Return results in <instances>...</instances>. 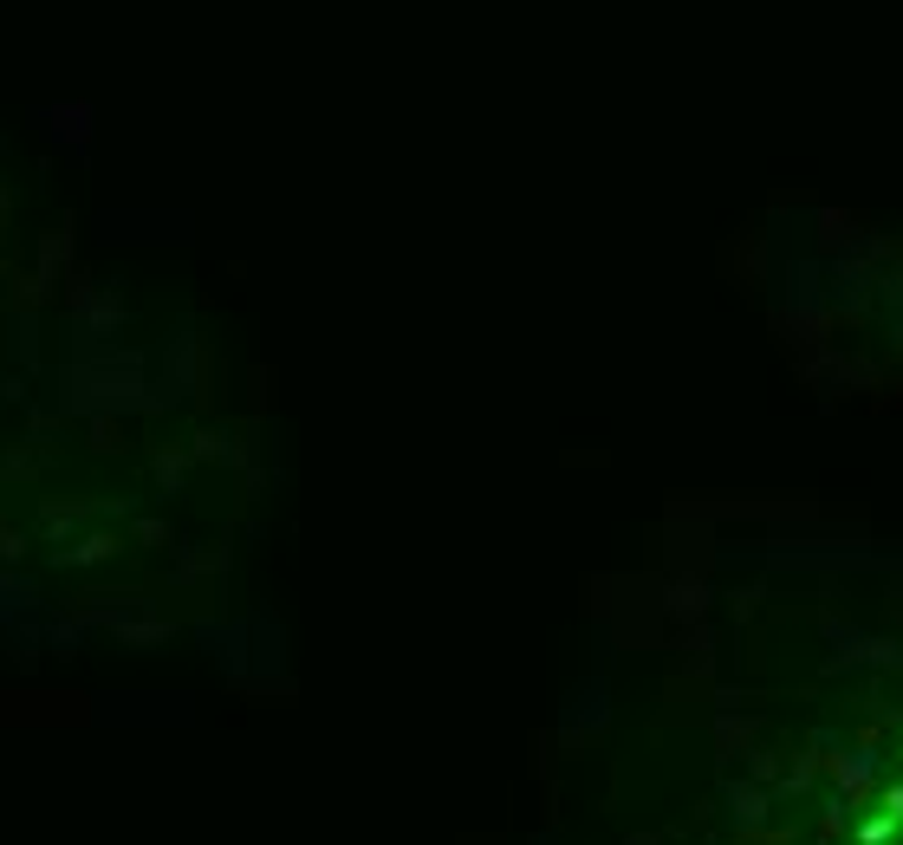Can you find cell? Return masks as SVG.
<instances>
[{
	"label": "cell",
	"instance_id": "cell-2",
	"mask_svg": "<svg viewBox=\"0 0 903 845\" xmlns=\"http://www.w3.org/2000/svg\"><path fill=\"white\" fill-rule=\"evenodd\" d=\"M897 833H903L897 820H884V813H871V820L858 826V845H891V839H897Z\"/></svg>",
	"mask_w": 903,
	"mask_h": 845
},
{
	"label": "cell",
	"instance_id": "cell-4",
	"mask_svg": "<svg viewBox=\"0 0 903 845\" xmlns=\"http://www.w3.org/2000/svg\"><path fill=\"white\" fill-rule=\"evenodd\" d=\"M897 761H903V748H897Z\"/></svg>",
	"mask_w": 903,
	"mask_h": 845
},
{
	"label": "cell",
	"instance_id": "cell-3",
	"mask_svg": "<svg viewBox=\"0 0 903 845\" xmlns=\"http://www.w3.org/2000/svg\"><path fill=\"white\" fill-rule=\"evenodd\" d=\"M878 813H884V820H897V826H903V781H891V787L878 794Z\"/></svg>",
	"mask_w": 903,
	"mask_h": 845
},
{
	"label": "cell",
	"instance_id": "cell-1",
	"mask_svg": "<svg viewBox=\"0 0 903 845\" xmlns=\"http://www.w3.org/2000/svg\"><path fill=\"white\" fill-rule=\"evenodd\" d=\"M832 774H839V794H845L839 806L858 813V806L871 800V787H878V774H884V754H878V748H852V754L832 761Z\"/></svg>",
	"mask_w": 903,
	"mask_h": 845
}]
</instances>
